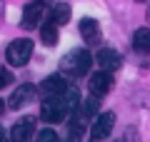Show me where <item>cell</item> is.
I'll use <instances>...</instances> for the list:
<instances>
[{"mask_svg": "<svg viewBox=\"0 0 150 142\" xmlns=\"http://www.w3.org/2000/svg\"><path fill=\"white\" fill-rule=\"evenodd\" d=\"M45 13H48V0H33V3H28L25 10H23V20H20L23 27H25V30L38 27Z\"/></svg>", "mask_w": 150, "mask_h": 142, "instance_id": "cell-4", "label": "cell"}, {"mask_svg": "<svg viewBox=\"0 0 150 142\" xmlns=\"http://www.w3.org/2000/svg\"><path fill=\"white\" fill-rule=\"evenodd\" d=\"M98 65H100V70H108V72H115V70H120V65H123V58L118 55V50H112V47H100L95 55Z\"/></svg>", "mask_w": 150, "mask_h": 142, "instance_id": "cell-8", "label": "cell"}, {"mask_svg": "<svg viewBox=\"0 0 150 142\" xmlns=\"http://www.w3.org/2000/svg\"><path fill=\"white\" fill-rule=\"evenodd\" d=\"M0 13H3V5H0Z\"/></svg>", "mask_w": 150, "mask_h": 142, "instance_id": "cell-22", "label": "cell"}, {"mask_svg": "<svg viewBox=\"0 0 150 142\" xmlns=\"http://www.w3.org/2000/svg\"><path fill=\"white\" fill-rule=\"evenodd\" d=\"M30 58H33V40H28V37H18V40H13L10 45H8V50H5V60L13 65V67H23V65H28Z\"/></svg>", "mask_w": 150, "mask_h": 142, "instance_id": "cell-3", "label": "cell"}, {"mask_svg": "<svg viewBox=\"0 0 150 142\" xmlns=\"http://www.w3.org/2000/svg\"><path fill=\"white\" fill-rule=\"evenodd\" d=\"M58 27L60 25H55V22L48 18V20L40 25V40H43L45 45H55V42H58Z\"/></svg>", "mask_w": 150, "mask_h": 142, "instance_id": "cell-15", "label": "cell"}, {"mask_svg": "<svg viewBox=\"0 0 150 142\" xmlns=\"http://www.w3.org/2000/svg\"><path fill=\"white\" fill-rule=\"evenodd\" d=\"M135 3H145V0H135Z\"/></svg>", "mask_w": 150, "mask_h": 142, "instance_id": "cell-21", "label": "cell"}, {"mask_svg": "<svg viewBox=\"0 0 150 142\" xmlns=\"http://www.w3.org/2000/svg\"><path fill=\"white\" fill-rule=\"evenodd\" d=\"M3 112H5V102L0 100V115H3Z\"/></svg>", "mask_w": 150, "mask_h": 142, "instance_id": "cell-18", "label": "cell"}, {"mask_svg": "<svg viewBox=\"0 0 150 142\" xmlns=\"http://www.w3.org/2000/svg\"><path fill=\"white\" fill-rule=\"evenodd\" d=\"M13 140L15 142H28L33 135H35V117H23L13 125Z\"/></svg>", "mask_w": 150, "mask_h": 142, "instance_id": "cell-10", "label": "cell"}, {"mask_svg": "<svg viewBox=\"0 0 150 142\" xmlns=\"http://www.w3.org/2000/svg\"><path fill=\"white\" fill-rule=\"evenodd\" d=\"M35 92H38L35 85H28V82H25V85H20L18 90H13L10 100H8V107H10V110H20V107H25L28 102H33Z\"/></svg>", "mask_w": 150, "mask_h": 142, "instance_id": "cell-7", "label": "cell"}, {"mask_svg": "<svg viewBox=\"0 0 150 142\" xmlns=\"http://www.w3.org/2000/svg\"><path fill=\"white\" fill-rule=\"evenodd\" d=\"M133 47L138 50V53H148L150 55V27H140V30H135Z\"/></svg>", "mask_w": 150, "mask_h": 142, "instance_id": "cell-14", "label": "cell"}, {"mask_svg": "<svg viewBox=\"0 0 150 142\" xmlns=\"http://www.w3.org/2000/svg\"><path fill=\"white\" fill-rule=\"evenodd\" d=\"M88 90H90V95H95V97H105L112 90V72H108V70L93 72L90 80H88Z\"/></svg>", "mask_w": 150, "mask_h": 142, "instance_id": "cell-5", "label": "cell"}, {"mask_svg": "<svg viewBox=\"0 0 150 142\" xmlns=\"http://www.w3.org/2000/svg\"><path fill=\"white\" fill-rule=\"evenodd\" d=\"M98 100H100V97H95V95H90L88 100L78 102V107H75V115H80L83 120H93V117L98 115V110H100V105H98Z\"/></svg>", "mask_w": 150, "mask_h": 142, "instance_id": "cell-12", "label": "cell"}, {"mask_svg": "<svg viewBox=\"0 0 150 142\" xmlns=\"http://www.w3.org/2000/svg\"><path fill=\"white\" fill-rule=\"evenodd\" d=\"M112 127H115V115L112 112H98L95 122L90 127V137L93 140H105V137H110Z\"/></svg>", "mask_w": 150, "mask_h": 142, "instance_id": "cell-6", "label": "cell"}, {"mask_svg": "<svg viewBox=\"0 0 150 142\" xmlns=\"http://www.w3.org/2000/svg\"><path fill=\"white\" fill-rule=\"evenodd\" d=\"M70 115L68 105H65L63 95H45L43 105H40V120L48 122V125H58L65 117Z\"/></svg>", "mask_w": 150, "mask_h": 142, "instance_id": "cell-2", "label": "cell"}, {"mask_svg": "<svg viewBox=\"0 0 150 142\" xmlns=\"http://www.w3.org/2000/svg\"><path fill=\"white\" fill-rule=\"evenodd\" d=\"M10 82H13V75L8 72V70H3V67H0V90H3V87H8Z\"/></svg>", "mask_w": 150, "mask_h": 142, "instance_id": "cell-17", "label": "cell"}, {"mask_svg": "<svg viewBox=\"0 0 150 142\" xmlns=\"http://www.w3.org/2000/svg\"><path fill=\"white\" fill-rule=\"evenodd\" d=\"M68 87H70V85H68V77L60 72V75H50V77H45L38 90H40L43 95H63Z\"/></svg>", "mask_w": 150, "mask_h": 142, "instance_id": "cell-9", "label": "cell"}, {"mask_svg": "<svg viewBox=\"0 0 150 142\" xmlns=\"http://www.w3.org/2000/svg\"><path fill=\"white\" fill-rule=\"evenodd\" d=\"M48 18L55 22V25H65V22L70 20V5L68 3H55V5L48 10Z\"/></svg>", "mask_w": 150, "mask_h": 142, "instance_id": "cell-13", "label": "cell"}, {"mask_svg": "<svg viewBox=\"0 0 150 142\" xmlns=\"http://www.w3.org/2000/svg\"><path fill=\"white\" fill-rule=\"evenodd\" d=\"M148 22H150V8H148Z\"/></svg>", "mask_w": 150, "mask_h": 142, "instance_id": "cell-20", "label": "cell"}, {"mask_svg": "<svg viewBox=\"0 0 150 142\" xmlns=\"http://www.w3.org/2000/svg\"><path fill=\"white\" fill-rule=\"evenodd\" d=\"M38 140L40 142H55L58 135H55V130H43V132H38Z\"/></svg>", "mask_w": 150, "mask_h": 142, "instance_id": "cell-16", "label": "cell"}, {"mask_svg": "<svg viewBox=\"0 0 150 142\" xmlns=\"http://www.w3.org/2000/svg\"><path fill=\"white\" fill-rule=\"evenodd\" d=\"M3 137H5V132H3V127H0V140H3Z\"/></svg>", "mask_w": 150, "mask_h": 142, "instance_id": "cell-19", "label": "cell"}, {"mask_svg": "<svg viewBox=\"0 0 150 142\" xmlns=\"http://www.w3.org/2000/svg\"><path fill=\"white\" fill-rule=\"evenodd\" d=\"M78 27H80V35H83V40H85L88 45H98V42H100V25H98V20L83 18Z\"/></svg>", "mask_w": 150, "mask_h": 142, "instance_id": "cell-11", "label": "cell"}, {"mask_svg": "<svg viewBox=\"0 0 150 142\" xmlns=\"http://www.w3.org/2000/svg\"><path fill=\"white\" fill-rule=\"evenodd\" d=\"M90 65H93V55L88 53V50H70V53L60 60V72H63L65 77L78 80V77H83V75H88Z\"/></svg>", "mask_w": 150, "mask_h": 142, "instance_id": "cell-1", "label": "cell"}]
</instances>
